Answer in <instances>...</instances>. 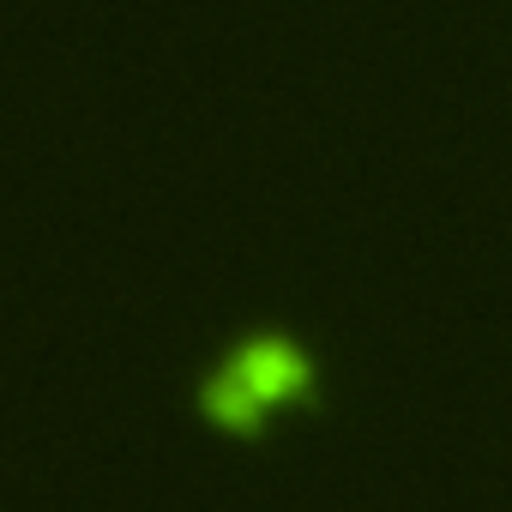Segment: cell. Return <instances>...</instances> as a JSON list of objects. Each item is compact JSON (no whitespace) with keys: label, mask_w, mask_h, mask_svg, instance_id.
<instances>
[{"label":"cell","mask_w":512,"mask_h":512,"mask_svg":"<svg viewBox=\"0 0 512 512\" xmlns=\"http://www.w3.org/2000/svg\"><path fill=\"white\" fill-rule=\"evenodd\" d=\"M193 404H199V416H205L211 428H223V434H235V440H260L266 422H272V410L253 398L229 368H211V374L193 386Z\"/></svg>","instance_id":"obj_2"},{"label":"cell","mask_w":512,"mask_h":512,"mask_svg":"<svg viewBox=\"0 0 512 512\" xmlns=\"http://www.w3.org/2000/svg\"><path fill=\"white\" fill-rule=\"evenodd\" d=\"M253 398H260L266 410H314L320 404V368H314V356L296 344V338H284V332H247L235 350H229V362H223Z\"/></svg>","instance_id":"obj_1"}]
</instances>
